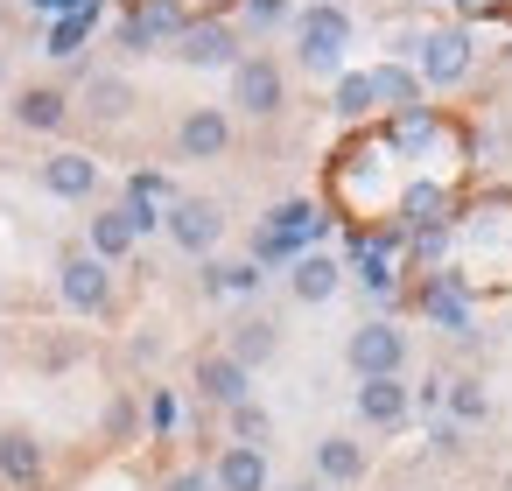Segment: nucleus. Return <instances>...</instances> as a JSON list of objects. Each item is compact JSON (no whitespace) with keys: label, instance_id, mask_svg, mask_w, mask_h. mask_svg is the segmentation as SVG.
<instances>
[{"label":"nucleus","instance_id":"nucleus-10","mask_svg":"<svg viewBox=\"0 0 512 491\" xmlns=\"http://www.w3.org/2000/svg\"><path fill=\"white\" fill-rule=\"evenodd\" d=\"M414 414V393L400 379H358V421L365 428H400Z\"/></svg>","mask_w":512,"mask_h":491},{"label":"nucleus","instance_id":"nucleus-24","mask_svg":"<svg viewBox=\"0 0 512 491\" xmlns=\"http://www.w3.org/2000/svg\"><path fill=\"white\" fill-rule=\"evenodd\" d=\"M134 22L148 29V43H162V36H183V29H190L183 0H141V8H134Z\"/></svg>","mask_w":512,"mask_h":491},{"label":"nucleus","instance_id":"nucleus-13","mask_svg":"<svg viewBox=\"0 0 512 491\" xmlns=\"http://www.w3.org/2000/svg\"><path fill=\"white\" fill-rule=\"evenodd\" d=\"M0 477H8L15 491L43 484V442L29 428H0Z\"/></svg>","mask_w":512,"mask_h":491},{"label":"nucleus","instance_id":"nucleus-4","mask_svg":"<svg viewBox=\"0 0 512 491\" xmlns=\"http://www.w3.org/2000/svg\"><path fill=\"white\" fill-rule=\"evenodd\" d=\"M162 225H169V239H176L183 253H211V246L225 239V211H218L211 197H176V204L162 211Z\"/></svg>","mask_w":512,"mask_h":491},{"label":"nucleus","instance_id":"nucleus-36","mask_svg":"<svg viewBox=\"0 0 512 491\" xmlns=\"http://www.w3.org/2000/svg\"><path fill=\"white\" fill-rule=\"evenodd\" d=\"M498 8V0H463V15H491Z\"/></svg>","mask_w":512,"mask_h":491},{"label":"nucleus","instance_id":"nucleus-28","mask_svg":"<svg viewBox=\"0 0 512 491\" xmlns=\"http://www.w3.org/2000/svg\"><path fill=\"white\" fill-rule=\"evenodd\" d=\"M442 400H449V414H456V421H484V407H491L477 379H456V386H449Z\"/></svg>","mask_w":512,"mask_h":491},{"label":"nucleus","instance_id":"nucleus-30","mask_svg":"<svg viewBox=\"0 0 512 491\" xmlns=\"http://www.w3.org/2000/svg\"><path fill=\"white\" fill-rule=\"evenodd\" d=\"M442 246H449L442 225H414V253H421V260H442Z\"/></svg>","mask_w":512,"mask_h":491},{"label":"nucleus","instance_id":"nucleus-1","mask_svg":"<svg viewBox=\"0 0 512 491\" xmlns=\"http://www.w3.org/2000/svg\"><path fill=\"white\" fill-rule=\"evenodd\" d=\"M344 50H351V15L344 8H302L295 15V64L302 71H316V78H330V71H344Z\"/></svg>","mask_w":512,"mask_h":491},{"label":"nucleus","instance_id":"nucleus-18","mask_svg":"<svg viewBox=\"0 0 512 491\" xmlns=\"http://www.w3.org/2000/svg\"><path fill=\"white\" fill-rule=\"evenodd\" d=\"M421 309L442 323V330H456V337H470V302H463V288H456V274H435L428 281V295H421Z\"/></svg>","mask_w":512,"mask_h":491},{"label":"nucleus","instance_id":"nucleus-27","mask_svg":"<svg viewBox=\"0 0 512 491\" xmlns=\"http://www.w3.org/2000/svg\"><path fill=\"white\" fill-rule=\"evenodd\" d=\"M225 414H232V442H246V449H260V442H267V407L239 400V407H225Z\"/></svg>","mask_w":512,"mask_h":491},{"label":"nucleus","instance_id":"nucleus-8","mask_svg":"<svg viewBox=\"0 0 512 491\" xmlns=\"http://www.w3.org/2000/svg\"><path fill=\"white\" fill-rule=\"evenodd\" d=\"M176 148H183L190 162H218V155L232 148V120H225L218 106H197V113H183V127H176Z\"/></svg>","mask_w":512,"mask_h":491},{"label":"nucleus","instance_id":"nucleus-29","mask_svg":"<svg viewBox=\"0 0 512 491\" xmlns=\"http://www.w3.org/2000/svg\"><path fill=\"white\" fill-rule=\"evenodd\" d=\"M113 43H120L127 57H148V50H155V43H148V29H141L134 15H120V29H113Z\"/></svg>","mask_w":512,"mask_h":491},{"label":"nucleus","instance_id":"nucleus-25","mask_svg":"<svg viewBox=\"0 0 512 491\" xmlns=\"http://www.w3.org/2000/svg\"><path fill=\"white\" fill-rule=\"evenodd\" d=\"M204 288H211V295H260V267H253V260H232V267H204Z\"/></svg>","mask_w":512,"mask_h":491},{"label":"nucleus","instance_id":"nucleus-22","mask_svg":"<svg viewBox=\"0 0 512 491\" xmlns=\"http://www.w3.org/2000/svg\"><path fill=\"white\" fill-rule=\"evenodd\" d=\"M85 113L127 120V113H134V85H127V78H92V85H85Z\"/></svg>","mask_w":512,"mask_h":491},{"label":"nucleus","instance_id":"nucleus-33","mask_svg":"<svg viewBox=\"0 0 512 491\" xmlns=\"http://www.w3.org/2000/svg\"><path fill=\"white\" fill-rule=\"evenodd\" d=\"M162 491H211V470H176Z\"/></svg>","mask_w":512,"mask_h":491},{"label":"nucleus","instance_id":"nucleus-38","mask_svg":"<svg viewBox=\"0 0 512 491\" xmlns=\"http://www.w3.org/2000/svg\"><path fill=\"white\" fill-rule=\"evenodd\" d=\"M29 8H43V15H57V0H29Z\"/></svg>","mask_w":512,"mask_h":491},{"label":"nucleus","instance_id":"nucleus-7","mask_svg":"<svg viewBox=\"0 0 512 491\" xmlns=\"http://www.w3.org/2000/svg\"><path fill=\"white\" fill-rule=\"evenodd\" d=\"M414 78H428V85H463V78H470V36H463V29H428Z\"/></svg>","mask_w":512,"mask_h":491},{"label":"nucleus","instance_id":"nucleus-23","mask_svg":"<svg viewBox=\"0 0 512 491\" xmlns=\"http://www.w3.org/2000/svg\"><path fill=\"white\" fill-rule=\"evenodd\" d=\"M337 120H365V113H379V92H372V71H344L337 78Z\"/></svg>","mask_w":512,"mask_h":491},{"label":"nucleus","instance_id":"nucleus-6","mask_svg":"<svg viewBox=\"0 0 512 491\" xmlns=\"http://www.w3.org/2000/svg\"><path fill=\"white\" fill-rule=\"evenodd\" d=\"M176 57H183L190 71H232V64H239V36H232L225 22H190V29L176 36Z\"/></svg>","mask_w":512,"mask_h":491},{"label":"nucleus","instance_id":"nucleus-20","mask_svg":"<svg viewBox=\"0 0 512 491\" xmlns=\"http://www.w3.org/2000/svg\"><path fill=\"white\" fill-rule=\"evenodd\" d=\"M127 253H134V225H127V218H120V204H113V211H99V218H92V260H106V267H113V260H127Z\"/></svg>","mask_w":512,"mask_h":491},{"label":"nucleus","instance_id":"nucleus-19","mask_svg":"<svg viewBox=\"0 0 512 491\" xmlns=\"http://www.w3.org/2000/svg\"><path fill=\"white\" fill-rule=\"evenodd\" d=\"M225 358H232V365H246V372H253V365H267V358H274V323H267V316H239V323H232V351H225Z\"/></svg>","mask_w":512,"mask_h":491},{"label":"nucleus","instance_id":"nucleus-2","mask_svg":"<svg viewBox=\"0 0 512 491\" xmlns=\"http://www.w3.org/2000/svg\"><path fill=\"white\" fill-rule=\"evenodd\" d=\"M344 365L358 372V379H400V365H407V330L400 323H358L351 337H344Z\"/></svg>","mask_w":512,"mask_h":491},{"label":"nucleus","instance_id":"nucleus-12","mask_svg":"<svg viewBox=\"0 0 512 491\" xmlns=\"http://www.w3.org/2000/svg\"><path fill=\"white\" fill-rule=\"evenodd\" d=\"M260 232H274V239H281V246L302 260V246H309V239H323V232H330V218H323L316 204H274Z\"/></svg>","mask_w":512,"mask_h":491},{"label":"nucleus","instance_id":"nucleus-17","mask_svg":"<svg viewBox=\"0 0 512 491\" xmlns=\"http://www.w3.org/2000/svg\"><path fill=\"white\" fill-rule=\"evenodd\" d=\"M15 120H22L29 134H57V127L71 120V99H64L57 85H29V92L15 99Z\"/></svg>","mask_w":512,"mask_h":491},{"label":"nucleus","instance_id":"nucleus-14","mask_svg":"<svg viewBox=\"0 0 512 491\" xmlns=\"http://www.w3.org/2000/svg\"><path fill=\"white\" fill-rule=\"evenodd\" d=\"M337 281H344V267H337L330 253H302V260H288V288H295V302H330Z\"/></svg>","mask_w":512,"mask_h":491},{"label":"nucleus","instance_id":"nucleus-32","mask_svg":"<svg viewBox=\"0 0 512 491\" xmlns=\"http://www.w3.org/2000/svg\"><path fill=\"white\" fill-rule=\"evenodd\" d=\"M148 421H155V435H169V428H176V393H155V407H148Z\"/></svg>","mask_w":512,"mask_h":491},{"label":"nucleus","instance_id":"nucleus-16","mask_svg":"<svg viewBox=\"0 0 512 491\" xmlns=\"http://www.w3.org/2000/svg\"><path fill=\"white\" fill-rule=\"evenodd\" d=\"M211 491H267V456L246 449V442H232L218 456V470H211Z\"/></svg>","mask_w":512,"mask_h":491},{"label":"nucleus","instance_id":"nucleus-21","mask_svg":"<svg viewBox=\"0 0 512 491\" xmlns=\"http://www.w3.org/2000/svg\"><path fill=\"white\" fill-rule=\"evenodd\" d=\"M372 92H379V106H400V113L421 106V78H414L407 64H379V71H372Z\"/></svg>","mask_w":512,"mask_h":491},{"label":"nucleus","instance_id":"nucleus-15","mask_svg":"<svg viewBox=\"0 0 512 491\" xmlns=\"http://www.w3.org/2000/svg\"><path fill=\"white\" fill-rule=\"evenodd\" d=\"M358 477H365V442L323 435L316 442V484H358Z\"/></svg>","mask_w":512,"mask_h":491},{"label":"nucleus","instance_id":"nucleus-9","mask_svg":"<svg viewBox=\"0 0 512 491\" xmlns=\"http://www.w3.org/2000/svg\"><path fill=\"white\" fill-rule=\"evenodd\" d=\"M197 393H204L211 407H239V400L253 393V372L232 365L225 351H204V358H197Z\"/></svg>","mask_w":512,"mask_h":491},{"label":"nucleus","instance_id":"nucleus-5","mask_svg":"<svg viewBox=\"0 0 512 491\" xmlns=\"http://www.w3.org/2000/svg\"><path fill=\"white\" fill-rule=\"evenodd\" d=\"M232 106L253 113V120H274L281 113V71L267 57H239L232 64Z\"/></svg>","mask_w":512,"mask_h":491},{"label":"nucleus","instance_id":"nucleus-11","mask_svg":"<svg viewBox=\"0 0 512 491\" xmlns=\"http://www.w3.org/2000/svg\"><path fill=\"white\" fill-rule=\"evenodd\" d=\"M43 190L78 204V197H92V190H99V162H92V155H78V148H57V155L43 162Z\"/></svg>","mask_w":512,"mask_h":491},{"label":"nucleus","instance_id":"nucleus-34","mask_svg":"<svg viewBox=\"0 0 512 491\" xmlns=\"http://www.w3.org/2000/svg\"><path fill=\"white\" fill-rule=\"evenodd\" d=\"M456 442H463V435H456V421H435V428H428V449H442V456H449Z\"/></svg>","mask_w":512,"mask_h":491},{"label":"nucleus","instance_id":"nucleus-31","mask_svg":"<svg viewBox=\"0 0 512 491\" xmlns=\"http://www.w3.org/2000/svg\"><path fill=\"white\" fill-rule=\"evenodd\" d=\"M281 15H288V0H246V22L253 29H274Z\"/></svg>","mask_w":512,"mask_h":491},{"label":"nucleus","instance_id":"nucleus-26","mask_svg":"<svg viewBox=\"0 0 512 491\" xmlns=\"http://www.w3.org/2000/svg\"><path fill=\"white\" fill-rule=\"evenodd\" d=\"M92 22H99V15H57V22H50V43H43V50H50V57H78V43L92 36Z\"/></svg>","mask_w":512,"mask_h":491},{"label":"nucleus","instance_id":"nucleus-35","mask_svg":"<svg viewBox=\"0 0 512 491\" xmlns=\"http://www.w3.org/2000/svg\"><path fill=\"white\" fill-rule=\"evenodd\" d=\"M442 386H449V379H421V393H414V407H442Z\"/></svg>","mask_w":512,"mask_h":491},{"label":"nucleus","instance_id":"nucleus-39","mask_svg":"<svg viewBox=\"0 0 512 491\" xmlns=\"http://www.w3.org/2000/svg\"><path fill=\"white\" fill-rule=\"evenodd\" d=\"M449 8H463V0H449Z\"/></svg>","mask_w":512,"mask_h":491},{"label":"nucleus","instance_id":"nucleus-37","mask_svg":"<svg viewBox=\"0 0 512 491\" xmlns=\"http://www.w3.org/2000/svg\"><path fill=\"white\" fill-rule=\"evenodd\" d=\"M288 491H323V484H316V477H295V484H288Z\"/></svg>","mask_w":512,"mask_h":491},{"label":"nucleus","instance_id":"nucleus-3","mask_svg":"<svg viewBox=\"0 0 512 491\" xmlns=\"http://www.w3.org/2000/svg\"><path fill=\"white\" fill-rule=\"evenodd\" d=\"M57 295H64V309L99 316V309H106V295H113V267H106V260H92V253H64V260H57Z\"/></svg>","mask_w":512,"mask_h":491}]
</instances>
